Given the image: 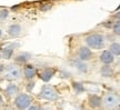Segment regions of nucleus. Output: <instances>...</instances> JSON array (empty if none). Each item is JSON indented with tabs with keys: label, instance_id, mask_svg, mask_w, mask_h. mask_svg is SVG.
Here are the masks:
<instances>
[{
	"label": "nucleus",
	"instance_id": "1",
	"mask_svg": "<svg viewBox=\"0 0 120 110\" xmlns=\"http://www.w3.org/2000/svg\"><path fill=\"white\" fill-rule=\"evenodd\" d=\"M86 43L89 48L92 49H101L105 46V37L102 34H92L86 38Z\"/></svg>",
	"mask_w": 120,
	"mask_h": 110
},
{
	"label": "nucleus",
	"instance_id": "2",
	"mask_svg": "<svg viewBox=\"0 0 120 110\" xmlns=\"http://www.w3.org/2000/svg\"><path fill=\"white\" fill-rule=\"evenodd\" d=\"M120 102V97L117 93L107 92L102 98V106L106 109H115Z\"/></svg>",
	"mask_w": 120,
	"mask_h": 110
},
{
	"label": "nucleus",
	"instance_id": "3",
	"mask_svg": "<svg viewBox=\"0 0 120 110\" xmlns=\"http://www.w3.org/2000/svg\"><path fill=\"white\" fill-rule=\"evenodd\" d=\"M32 98L27 93H19L15 99V106L18 110H26L31 105Z\"/></svg>",
	"mask_w": 120,
	"mask_h": 110
},
{
	"label": "nucleus",
	"instance_id": "4",
	"mask_svg": "<svg viewBox=\"0 0 120 110\" xmlns=\"http://www.w3.org/2000/svg\"><path fill=\"white\" fill-rule=\"evenodd\" d=\"M39 97L45 99V100H49V101H55L58 99V93L55 90L53 87L49 85H45L41 88V91L39 93Z\"/></svg>",
	"mask_w": 120,
	"mask_h": 110
},
{
	"label": "nucleus",
	"instance_id": "5",
	"mask_svg": "<svg viewBox=\"0 0 120 110\" xmlns=\"http://www.w3.org/2000/svg\"><path fill=\"white\" fill-rule=\"evenodd\" d=\"M20 77H21V71L17 66L9 64V66L6 67V75H4L6 79H8V80H18Z\"/></svg>",
	"mask_w": 120,
	"mask_h": 110
},
{
	"label": "nucleus",
	"instance_id": "6",
	"mask_svg": "<svg viewBox=\"0 0 120 110\" xmlns=\"http://www.w3.org/2000/svg\"><path fill=\"white\" fill-rule=\"evenodd\" d=\"M92 58V52L88 47H81L78 51V59L81 61H87Z\"/></svg>",
	"mask_w": 120,
	"mask_h": 110
},
{
	"label": "nucleus",
	"instance_id": "7",
	"mask_svg": "<svg viewBox=\"0 0 120 110\" xmlns=\"http://www.w3.org/2000/svg\"><path fill=\"white\" fill-rule=\"evenodd\" d=\"M100 60H101V62L105 64H110L113 62L115 58H113V55H112L109 50H105V51H102V53L100 55Z\"/></svg>",
	"mask_w": 120,
	"mask_h": 110
},
{
	"label": "nucleus",
	"instance_id": "8",
	"mask_svg": "<svg viewBox=\"0 0 120 110\" xmlns=\"http://www.w3.org/2000/svg\"><path fill=\"white\" fill-rule=\"evenodd\" d=\"M88 103L91 108H98L102 105V99L98 96H96V95H91L88 98Z\"/></svg>",
	"mask_w": 120,
	"mask_h": 110
},
{
	"label": "nucleus",
	"instance_id": "9",
	"mask_svg": "<svg viewBox=\"0 0 120 110\" xmlns=\"http://www.w3.org/2000/svg\"><path fill=\"white\" fill-rule=\"evenodd\" d=\"M53 73H55V70H53V69H51V68H46V69H43L42 71L40 72V79L42 81L48 82V81L53 77Z\"/></svg>",
	"mask_w": 120,
	"mask_h": 110
},
{
	"label": "nucleus",
	"instance_id": "10",
	"mask_svg": "<svg viewBox=\"0 0 120 110\" xmlns=\"http://www.w3.org/2000/svg\"><path fill=\"white\" fill-rule=\"evenodd\" d=\"M8 34H10L11 37H18L19 34H21V26L18 25V23L11 25L8 28Z\"/></svg>",
	"mask_w": 120,
	"mask_h": 110
},
{
	"label": "nucleus",
	"instance_id": "11",
	"mask_svg": "<svg viewBox=\"0 0 120 110\" xmlns=\"http://www.w3.org/2000/svg\"><path fill=\"white\" fill-rule=\"evenodd\" d=\"M23 73H25V77L27 79H32L36 75V68L31 64H27L23 68Z\"/></svg>",
	"mask_w": 120,
	"mask_h": 110
},
{
	"label": "nucleus",
	"instance_id": "12",
	"mask_svg": "<svg viewBox=\"0 0 120 110\" xmlns=\"http://www.w3.org/2000/svg\"><path fill=\"white\" fill-rule=\"evenodd\" d=\"M6 95L8 97H15V96H18V92H19V89L16 85H9L6 90H4Z\"/></svg>",
	"mask_w": 120,
	"mask_h": 110
},
{
	"label": "nucleus",
	"instance_id": "13",
	"mask_svg": "<svg viewBox=\"0 0 120 110\" xmlns=\"http://www.w3.org/2000/svg\"><path fill=\"white\" fill-rule=\"evenodd\" d=\"M100 73H101L102 77L108 78V77H111L112 75H113V69H112L109 64H105V66H102L101 69H100Z\"/></svg>",
	"mask_w": 120,
	"mask_h": 110
},
{
	"label": "nucleus",
	"instance_id": "14",
	"mask_svg": "<svg viewBox=\"0 0 120 110\" xmlns=\"http://www.w3.org/2000/svg\"><path fill=\"white\" fill-rule=\"evenodd\" d=\"M13 48H15V46L11 45V46H8V47H6L4 49H2L1 55H2V57H4V59L11 58V56H12V53H13Z\"/></svg>",
	"mask_w": 120,
	"mask_h": 110
},
{
	"label": "nucleus",
	"instance_id": "15",
	"mask_svg": "<svg viewBox=\"0 0 120 110\" xmlns=\"http://www.w3.org/2000/svg\"><path fill=\"white\" fill-rule=\"evenodd\" d=\"M73 66L81 72H86L88 70V66L85 64V61H81V60H79V59L73 61Z\"/></svg>",
	"mask_w": 120,
	"mask_h": 110
},
{
	"label": "nucleus",
	"instance_id": "16",
	"mask_svg": "<svg viewBox=\"0 0 120 110\" xmlns=\"http://www.w3.org/2000/svg\"><path fill=\"white\" fill-rule=\"evenodd\" d=\"M110 52L113 56H120V43L118 42H113L110 46Z\"/></svg>",
	"mask_w": 120,
	"mask_h": 110
},
{
	"label": "nucleus",
	"instance_id": "17",
	"mask_svg": "<svg viewBox=\"0 0 120 110\" xmlns=\"http://www.w3.org/2000/svg\"><path fill=\"white\" fill-rule=\"evenodd\" d=\"M73 89L77 93H81L85 91V88H83V85L82 83H79V82H73Z\"/></svg>",
	"mask_w": 120,
	"mask_h": 110
},
{
	"label": "nucleus",
	"instance_id": "18",
	"mask_svg": "<svg viewBox=\"0 0 120 110\" xmlns=\"http://www.w3.org/2000/svg\"><path fill=\"white\" fill-rule=\"evenodd\" d=\"M28 57H29V55H27V53H21V55H19L16 57V61H18V62H26L27 60L29 59Z\"/></svg>",
	"mask_w": 120,
	"mask_h": 110
},
{
	"label": "nucleus",
	"instance_id": "19",
	"mask_svg": "<svg viewBox=\"0 0 120 110\" xmlns=\"http://www.w3.org/2000/svg\"><path fill=\"white\" fill-rule=\"evenodd\" d=\"M113 32L118 36H120V21L116 22L115 26H113Z\"/></svg>",
	"mask_w": 120,
	"mask_h": 110
},
{
	"label": "nucleus",
	"instance_id": "20",
	"mask_svg": "<svg viewBox=\"0 0 120 110\" xmlns=\"http://www.w3.org/2000/svg\"><path fill=\"white\" fill-rule=\"evenodd\" d=\"M8 15H9L8 10H1V11H0V19H1V20L6 19V18L8 17Z\"/></svg>",
	"mask_w": 120,
	"mask_h": 110
},
{
	"label": "nucleus",
	"instance_id": "21",
	"mask_svg": "<svg viewBox=\"0 0 120 110\" xmlns=\"http://www.w3.org/2000/svg\"><path fill=\"white\" fill-rule=\"evenodd\" d=\"M28 110H40V108H39L38 106H31Z\"/></svg>",
	"mask_w": 120,
	"mask_h": 110
},
{
	"label": "nucleus",
	"instance_id": "22",
	"mask_svg": "<svg viewBox=\"0 0 120 110\" xmlns=\"http://www.w3.org/2000/svg\"><path fill=\"white\" fill-rule=\"evenodd\" d=\"M41 110H53V109H52L51 107H43Z\"/></svg>",
	"mask_w": 120,
	"mask_h": 110
},
{
	"label": "nucleus",
	"instance_id": "23",
	"mask_svg": "<svg viewBox=\"0 0 120 110\" xmlns=\"http://www.w3.org/2000/svg\"><path fill=\"white\" fill-rule=\"evenodd\" d=\"M4 66H2L1 64H0V73H1V72L4 71Z\"/></svg>",
	"mask_w": 120,
	"mask_h": 110
},
{
	"label": "nucleus",
	"instance_id": "24",
	"mask_svg": "<svg viewBox=\"0 0 120 110\" xmlns=\"http://www.w3.org/2000/svg\"><path fill=\"white\" fill-rule=\"evenodd\" d=\"M1 105H2V97L0 96V106H1Z\"/></svg>",
	"mask_w": 120,
	"mask_h": 110
},
{
	"label": "nucleus",
	"instance_id": "25",
	"mask_svg": "<svg viewBox=\"0 0 120 110\" xmlns=\"http://www.w3.org/2000/svg\"><path fill=\"white\" fill-rule=\"evenodd\" d=\"M4 110H12L11 108H6V109H4Z\"/></svg>",
	"mask_w": 120,
	"mask_h": 110
},
{
	"label": "nucleus",
	"instance_id": "26",
	"mask_svg": "<svg viewBox=\"0 0 120 110\" xmlns=\"http://www.w3.org/2000/svg\"><path fill=\"white\" fill-rule=\"evenodd\" d=\"M1 34H2V31H1V30H0V37H1Z\"/></svg>",
	"mask_w": 120,
	"mask_h": 110
},
{
	"label": "nucleus",
	"instance_id": "27",
	"mask_svg": "<svg viewBox=\"0 0 120 110\" xmlns=\"http://www.w3.org/2000/svg\"><path fill=\"white\" fill-rule=\"evenodd\" d=\"M118 110H120V108H119V109H118Z\"/></svg>",
	"mask_w": 120,
	"mask_h": 110
},
{
	"label": "nucleus",
	"instance_id": "28",
	"mask_svg": "<svg viewBox=\"0 0 120 110\" xmlns=\"http://www.w3.org/2000/svg\"><path fill=\"white\" fill-rule=\"evenodd\" d=\"M119 64H120V61H119Z\"/></svg>",
	"mask_w": 120,
	"mask_h": 110
}]
</instances>
